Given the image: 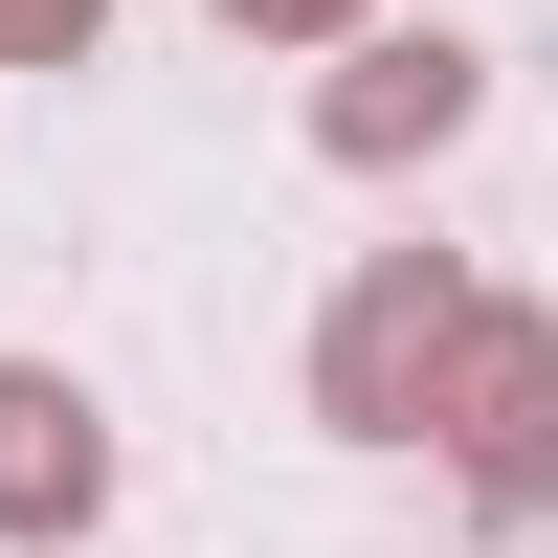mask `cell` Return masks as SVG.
Segmentation results:
<instances>
[{
    "label": "cell",
    "mask_w": 558,
    "mask_h": 558,
    "mask_svg": "<svg viewBox=\"0 0 558 558\" xmlns=\"http://www.w3.org/2000/svg\"><path fill=\"white\" fill-rule=\"evenodd\" d=\"M470 89H492V68H470V45L425 23V45H357V68L313 89V134H336V157L380 179V157H447V134H470Z\"/></svg>",
    "instance_id": "277c9868"
},
{
    "label": "cell",
    "mask_w": 558,
    "mask_h": 558,
    "mask_svg": "<svg viewBox=\"0 0 558 558\" xmlns=\"http://www.w3.org/2000/svg\"><path fill=\"white\" fill-rule=\"evenodd\" d=\"M223 23H268V45H357V0H223Z\"/></svg>",
    "instance_id": "8992f818"
},
{
    "label": "cell",
    "mask_w": 558,
    "mask_h": 558,
    "mask_svg": "<svg viewBox=\"0 0 558 558\" xmlns=\"http://www.w3.org/2000/svg\"><path fill=\"white\" fill-rule=\"evenodd\" d=\"M89 23H112V0H0V68H68Z\"/></svg>",
    "instance_id": "5b68a950"
},
{
    "label": "cell",
    "mask_w": 558,
    "mask_h": 558,
    "mask_svg": "<svg viewBox=\"0 0 558 558\" xmlns=\"http://www.w3.org/2000/svg\"><path fill=\"white\" fill-rule=\"evenodd\" d=\"M447 492H470V514H536L558 492V336L536 313H470V357H447Z\"/></svg>",
    "instance_id": "7a4b0ae2"
},
{
    "label": "cell",
    "mask_w": 558,
    "mask_h": 558,
    "mask_svg": "<svg viewBox=\"0 0 558 558\" xmlns=\"http://www.w3.org/2000/svg\"><path fill=\"white\" fill-rule=\"evenodd\" d=\"M470 268L447 246H380L336 291V336H313V425H357V447H425V402H447V357H470Z\"/></svg>",
    "instance_id": "6da1fadb"
},
{
    "label": "cell",
    "mask_w": 558,
    "mask_h": 558,
    "mask_svg": "<svg viewBox=\"0 0 558 558\" xmlns=\"http://www.w3.org/2000/svg\"><path fill=\"white\" fill-rule=\"evenodd\" d=\"M112 514V425L68 357H0V536H89Z\"/></svg>",
    "instance_id": "3957f363"
}]
</instances>
